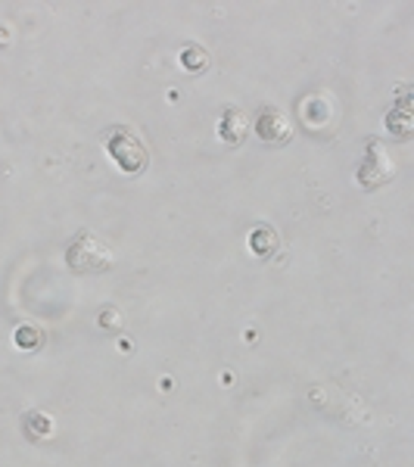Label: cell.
Instances as JSON below:
<instances>
[{"instance_id":"cell-5","label":"cell","mask_w":414,"mask_h":467,"mask_svg":"<svg viewBox=\"0 0 414 467\" xmlns=\"http://www.w3.org/2000/svg\"><path fill=\"white\" fill-rule=\"evenodd\" d=\"M246 131H249V122H246V115L240 109H228L221 115V137L228 143H243Z\"/></svg>"},{"instance_id":"cell-11","label":"cell","mask_w":414,"mask_h":467,"mask_svg":"<svg viewBox=\"0 0 414 467\" xmlns=\"http://www.w3.org/2000/svg\"><path fill=\"white\" fill-rule=\"evenodd\" d=\"M103 327H119V311H103Z\"/></svg>"},{"instance_id":"cell-1","label":"cell","mask_w":414,"mask_h":467,"mask_svg":"<svg viewBox=\"0 0 414 467\" xmlns=\"http://www.w3.org/2000/svg\"><path fill=\"white\" fill-rule=\"evenodd\" d=\"M106 153L109 159L125 171V175H141L147 169V147L143 141L125 125H116V128L106 131Z\"/></svg>"},{"instance_id":"cell-8","label":"cell","mask_w":414,"mask_h":467,"mask_svg":"<svg viewBox=\"0 0 414 467\" xmlns=\"http://www.w3.org/2000/svg\"><path fill=\"white\" fill-rule=\"evenodd\" d=\"M181 62H184V69H191V72H206L209 69V53H206L199 44H191V47L184 50L181 53Z\"/></svg>"},{"instance_id":"cell-10","label":"cell","mask_w":414,"mask_h":467,"mask_svg":"<svg viewBox=\"0 0 414 467\" xmlns=\"http://www.w3.org/2000/svg\"><path fill=\"white\" fill-rule=\"evenodd\" d=\"M405 122H408V109H402V112H395V115H387V125L389 128H395L399 134H408V131H411Z\"/></svg>"},{"instance_id":"cell-4","label":"cell","mask_w":414,"mask_h":467,"mask_svg":"<svg viewBox=\"0 0 414 467\" xmlns=\"http://www.w3.org/2000/svg\"><path fill=\"white\" fill-rule=\"evenodd\" d=\"M256 134L262 137L265 143H271V147H284V143L293 137L290 115H287L284 109H278V106L262 109L258 119H256Z\"/></svg>"},{"instance_id":"cell-3","label":"cell","mask_w":414,"mask_h":467,"mask_svg":"<svg viewBox=\"0 0 414 467\" xmlns=\"http://www.w3.org/2000/svg\"><path fill=\"white\" fill-rule=\"evenodd\" d=\"M393 175H395V165H393V159H389V153L383 149L380 141H371L365 159H361L358 181L365 184V187H380V184H387Z\"/></svg>"},{"instance_id":"cell-2","label":"cell","mask_w":414,"mask_h":467,"mask_svg":"<svg viewBox=\"0 0 414 467\" xmlns=\"http://www.w3.org/2000/svg\"><path fill=\"white\" fill-rule=\"evenodd\" d=\"M66 262L72 265L75 271H82V274H100V271H106L109 265H112V252H109V246L103 243L97 234L82 230V234L69 243Z\"/></svg>"},{"instance_id":"cell-6","label":"cell","mask_w":414,"mask_h":467,"mask_svg":"<svg viewBox=\"0 0 414 467\" xmlns=\"http://www.w3.org/2000/svg\"><path fill=\"white\" fill-rule=\"evenodd\" d=\"M278 230L274 228H268V224H262V228H256L249 234V246H252V252H256L258 259H268V256H274V250H278Z\"/></svg>"},{"instance_id":"cell-9","label":"cell","mask_w":414,"mask_h":467,"mask_svg":"<svg viewBox=\"0 0 414 467\" xmlns=\"http://www.w3.org/2000/svg\"><path fill=\"white\" fill-rule=\"evenodd\" d=\"M41 343H44V337L34 331V327H19V331H16V346H19V349H25V352L38 349Z\"/></svg>"},{"instance_id":"cell-7","label":"cell","mask_w":414,"mask_h":467,"mask_svg":"<svg viewBox=\"0 0 414 467\" xmlns=\"http://www.w3.org/2000/svg\"><path fill=\"white\" fill-rule=\"evenodd\" d=\"M22 424H25L28 440H41V436L53 433V420H50V414H44V411H28Z\"/></svg>"}]
</instances>
